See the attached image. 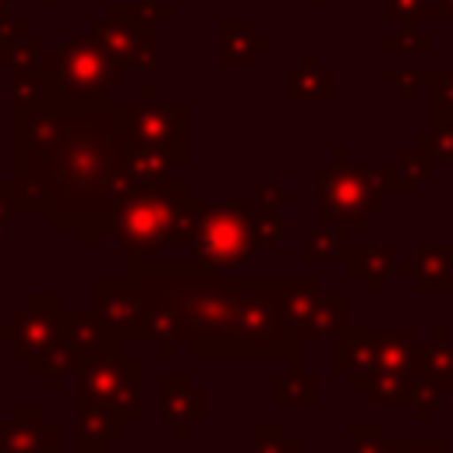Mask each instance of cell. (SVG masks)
Here are the masks:
<instances>
[{"mask_svg":"<svg viewBox=\"0 0 453 453\" xmlns=\"http://www.w3.org/2000/svg\"><path fill=\"white\" fill-rule=\"evenodd\" d=\"M127 184L120 106L103 99L85 110L18 103L11 173L18 212L42 216L50 230H74L81 248L106 244L113 202Z\"/></svg>","mask_w":453,"mask_h":453,"instance_id":"cell-1","label":"cell"},{"mask_svg":"<svg viewBox=\"0 0 453 453\" xmlns=\"http://www.w3.org/2000/svg\"><path fill=\"white\" fill-rule=\"evenodd\" d=\"M145 294V336L163 361L177 343L191 357H276L301 368V340L294 336L283 297L297 276L234 280L198 258L127 262Z\"/></svg>","mask_w":453,"mask_h":453,"instance_id":"cell-2","label":"cell"},{"mask_svg":"<svg viewBox=\"0 0 453 453\" xmlns=\"http://www.w3.org/2000/svg\"><path fill=\"white\" fill-rule=\"evenodd\" d=\"M333 340V372L347 379V386L368 407H411L418 379H414V343L418 329H379V326H343Z\"/></svg>","mask_w":453,"mask_h":453,"instance_id":"cell-3","label":"cell"},{"mask_svg":"<svg viewBox=\"0 0 453 453\" xmlns=\"http://www.w3.org/2000/svg\"><path fill=\"white\" fill-rule=\"evenodd\" d=\"M205 205L177 177L166 184H127L110 212V241L120 244L127 262H152L166 248L191 244Z\"/></svg>","mask_w":453,"mask_h":453,"instance_id":"cell-4","label":"cell"},{"mask_svg":"<svg viewBox=\"0 0 453 453\" xmlns=\"http://www.w3.org/2000/svg\"><path fill=\"white\" fill-rule=\"evenodd\" d=\"M319 219L365 230L393 195H411L396 166H354L347 149H336L329 166H319Z\"/></svg>","mask_w":453,"mask_h":453,"instance_id":"cell-5","label":"cell"},{"mask_svg":"<svg viewBox=\"0 0 453 453\" xmlns=\"http://www.w3.org/2000/svg\"><path fill=\"white\" fill-rule=\"evenodd\" d=\"M64 301L60 294H28L21 308L0 326V343L25 365L28 375H39L50 393L64 386Z\"/></svg>","mask_w":453,"mask_h":453,"instance_id":"cell-6","label":"cell"},{"mask_svg":"<svg viewBox=\"0 0 453 453\" xmlns=\"http://www.w3.org/2000/svg\"><path fill=\"white\" fill-rule=\"evenodd\" d=\"M251 212H255V198H219L209 202L205 212L198 216V226L191 234V258L205 262L209 269L219 273H234L241 269L255 244H251Z\"/></svg>","mask_w":453,"mask_h":453,"instance_id":"cell-7","label":"cell"},{"mask_svg":"<svg viewBox=\"0 0 453 453\" xmlns=\"http://www.w3.org/2000/svg\"><path fill=\"white\" fill-rule=\"evenodd\" d=\"M74 379H78L74 403L117 411L127 425L142 421V361L127 357V350H113L85 361Z\"/></svg>","mask_w":453,"mask_h":453,"instance_id":"cell-8","label":"cell"},{"mask_svg":"<svg viewBox=\"0 0 453 453\" xmlns=\"http://www.w3.org/2000/svg\"><path fill=\"white\" fill-rule=\"evenodd\" d=\"M283 315L301 343L326 340L350 326V297L347 294H322L315 276H297L283 297Z\"/></svg>","mask_w":453,"mask_h":453,"instance_id":"cell-9","label":"cell"},{"mask_svg":"<svg viewBox=\"0 0 453 453\" xmlns=\"http://www.w3.org/2000/svg\"><path fill=\"white\" fill-rule=\"evenodd\" d=\"M120 124L127 145H152L173 156L177 166L188 163V106H159L152 99L124 103L120 106Z\"/></svg>","mask_w":453,"mask_h":453,"instance_id":"cell-10","label":"cell"},{"mask_svg":"<svg viewBox=\"0 0 453 453\" xmlns=\"http://www.w3.org/2000/svg\"><path fill=\"white\" fill-rule=\"evenodd\" d=\"M117 78H120L117 67L106 64L103 53L85 46V39H78L74 46H67L60 53L50 88H53L57 99H71L74 106H88V103H99Z\"/></svg>","mask_w":453,"mask_h":453,"instance_id":"cell-11","label":"cell"},{"mask_svg":"<svg viewBox=\"0 0 453 453\" xmlns=\"http://www.w3.org/2000/svg\"><path fill=\"white\" fill-rule=\"evenodd\" d=\"M96 297V315L124 340V343H142L145 336V294L138 276H103L92 283Z\"/></svg>","mask_w":453,"mask_h":453,"instance_id":"cell-12","label":"cell"},{"mask_svg":"<svg viewBox=\"0 0 453 453\" xmlns=\"http://www.w3.org/2000/svg\"><path fill=\"white\" fill-rule=\"evenodd\" d=\"M113 350H127V343L96 315V308H71L64 315V375H78L85 361Z\"/></svg>","mask_w":453,"mask_h":453,"instance_id":"cell-13","label":"cell"},{"mask_svg":"<svg viewBox=\"0 0 453 453\" xmlns=\"http://www.w3.org/2000/svg\"><path fill=\"white\" fill-rule=\"evenodd\" d=\"M0 453H60V425L42 407L18 403L0 421Z\"/></svg>","mask_w":453,"mask_h":453,"instance_id":"cell-14","label":"cell"},{"mask_svg":"<svg viewBox=\"0 0 453 453\" xmlns=\"http://www.w3.org/2000/svg\"><path fill=\"white\" fill-rule=\"evenodd\" d=\"M156 403H159V418L170 425V435L180 442L191 435L195 425L205 421V393L191 386V379L184 372H163L156 379Z\"/></svg>","mask_w":453,"mask_h":453,"instance_id":"cell-15","label":"cell"},{"mask_svg":"<svg viewBox=\"0 0 453 453\" xmlns=\"http://www.w3.org/2000/svg\"><path fill=\"white\" fill-rule=\"evenodd\" d=\"M396 276L421 297H453V244H418L414 255L400 258Z\"/></svg>","mask_w":453,"mask_h":453,"instance_id":"cell-16","label":"cell"},{"mask_svg":"<svg viewBox=\"0 0 453 453\" xmlns=\"http://www.w3.org/2000/svg\"><path fill=\"white\" fill-rule=\"evenodd\" d=\"M414 379L439 393H453V343L446 326H432L428 340L414 343Z\"/></svg>","mask_w":453,"mask_h":453,"instance_id":"cell-17","label":"cell"},{"mask_svg":"<svg viewBox=\"0 0 453 453\" xmlns=\"http://www.w3.org/2000/svg\"><path fill=\"white\" fill-rule=\"evenodd\" d=\"M124 435H127V421L117 411L74 403V449L78 453H110V446Z\"/></svg>","mask_w":453,"mask_h":453,"instance_id":"cell-18","label":"cell"},{"mask_svg":"<svg viewBox=\"0 0 453 453\" xmlns=\"http://www.w3.org/2000/svg\"><path fill=\"white\" fill-rule=\"evenodd\" d=\"M400 248L396 244H354L350 258H347V273L365 283V294L368 297H379L386 290V283L396 276V265H400Z\"/></svg>","mask_w":453,"mask_h":453,"instance_id":"cell-19","label":"cell"},{"mask_svg":"<svg viewBox=\"0 0 453 453\" xmlns=\"http://www.w3.org/2000/svg\"><path fill=\"white\" fill-rule=\"evenodd\" d=\"M350 251H354L350 230H347V226H336V223L319 219V223L308 230L304 244H301V262H311V265H319V262L336 265V262H347V258H350Z\"/></svg>","mask_w":453,"mask_h":453,"instance_id":"cell-20","label":"cell"},{"mask_svg":"<svg viewBox=\"0 0 453 453\" xmlns=\"http://www.w3.org/2000/svg\"><path fill=\"white\" fill-rule=\"evenodd\" d=\"M269 403L273 407H315L319 379L301 368H280L269 375Z\"/></svg>","mask_w":453,"mask_h":453,"instance_id":"cell-21","label":"cell"},{"mask_svg":"<svg viewBox=\"0 0 453 453\" xmlns=\"http://www.w3.org/2000/svg\"><path fill=\"white\" fill-rule=\"evenodd\" d=\"M347 435H350V453H411V439H393L375 421H354Z\"/></svg>","mask_w":453,"mask_h":453,"instance_id":"cell-22","label":"cell"},{"mask_svg":"<svg viewBox=\"0 0 453 453\" xmlns=\"http://www.w3.org/2000/svg\"><path fill=\"white\" fill-rule=\"evenodd\" d=\"M255 453H304V442L283 428V421H255L251 428Z\"/></svg>","mask_w":453,"mask_h":453,"instance_id":"cell-23","label":"cell"},{"mask_svg":"<svg viewBox=\"0 0 453 453\" xmlns=\"http://www.w3.org/2000/svg\"><path fill=\"white\" fill-rule=\"evenodd\" d=\"M418 149L428 152L432 159H453V117L449 120L435 117V127L418 134Z\"/></svg>","mask_w":453,"mask_h":453,"instance_id":"cell-24","label":"cell"},{"mask_svg":"<svg viewBox=\"0 0 453 453\" xmlns=\"http://www.w3.org/2000/svg\"><path fill=\"white\" fill-rule=\"evenodd\" d=\"M283 237H287V226H283L280 212H262V209L251 212V244L255 248H273Z\"/></svg>","mask_w":453,"mask_h":453,"instance_id":"cell-25","label":"cell"},{"mask_svg":"<svg viewBox=\"0 0 453 453\" xmlns=\"http://www.w3.org/2000/svg\"><path fill=\"white\" fill-rule=\"evenodd\" d=\"M428 166H432V156L421 152L418 145H414V149H403V152L396 156V173H400V180H403L411 191L428 177Z\"/></svg>","mask_w":453,"mask_h":453,"instance_id":"cell-26","label":"cell"},{"mask_svg":"<svg viewBox=\"0 0 453 453\" xmlns=\"http://www.w3.org/2000/svg\"><path fill=\"white\" fill-rule=\"evenodd\" d=\"M255 209H262V212H280V209H283V188L258 180V184H255Z\"/></svg>","mask_w":453,"mask_h":453,"instance_id":"cell-27","label":"cell"},{"mask_svg":"<svg viewBox=\"0 0 453 453\" xmlns=\"http://www.w3.org/2000/svg\"><path fill=\"white\" fill-rule=\"evenodd\" d=\"M14 195H11V184H0V234L11 226V219H14Z\"/></svg>","mask_w":453,"mask_h":453,"instance_id":"cell-28","label":"cell"}]
</instances>
